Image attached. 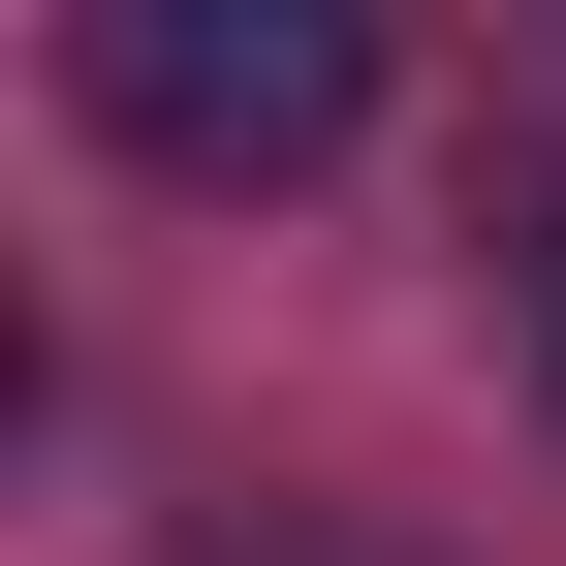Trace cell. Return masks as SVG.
Returning <instances> with one entry per match:
<instances>
[{"mask_svg":"<svg viewBox=\"0 0 566 566\" xmlns=\"http://www.w3.org/2000/svg\"><path fill=\"white\" fill-rule=\"evenodd\" d=\"M63 95H95L126 158H189V189H315L346 126H378V32H346V0H95Z\"/></svg>","mask_w":566,"mask_h":566,"instance_id":"cell-1","label":"cell"}]
</instances>
